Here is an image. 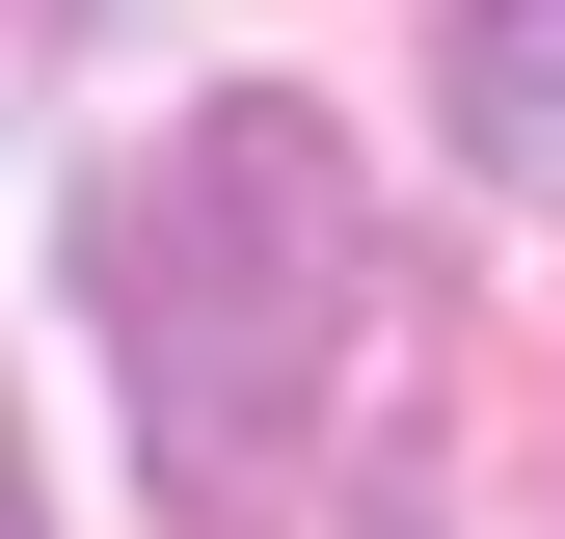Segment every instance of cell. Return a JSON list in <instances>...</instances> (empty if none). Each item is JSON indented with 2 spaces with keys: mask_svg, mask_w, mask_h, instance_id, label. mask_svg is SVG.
<instances>
[{
  "mask_svg": "<svg viewBox=\"0 0 565 539\" xmlns=\"http://www.w3.org/2000/svg\"><path fill=\"white\" fill-rule=\"evenodd\" d=\"M0 539H54V512H28V404H0Z\"/></svg>",
  "mask_w": 565,
  "mask_h": 539,
  "instance_id": "3",
  "label": "cell"
},
{
  "mask_svg": "<svg viewBox=\"0 0 565 539\" xmlns=\"http://www.w3.org/2000/svg\"><path fill=\"white\" fill-rule=\"evenodd\" d=\"M82 297H108V378L162 432V486L243 539L297 404H323V351H350V162H323V108H189L162 162H108L82 189Z\"/></svg>",
  "mask_w": 565,
  "mask_h": 539,
  "instance_id": "1",
  "label": "cell"
},
{
  "mask_svg": "<svg viewBox=\"0 0 565 539\" xmlns=\"http://www.w3.org/2000/svg\"><path fill=\"white\" fill-rule=\"evenodd\" d=\"M458 162L565 189V0H458Z\"/></svg>",
  "mask_w": 565,
  "mask_h": 539,
  "instance_id": "2",
  "label": "cell"
}]
</instances>
